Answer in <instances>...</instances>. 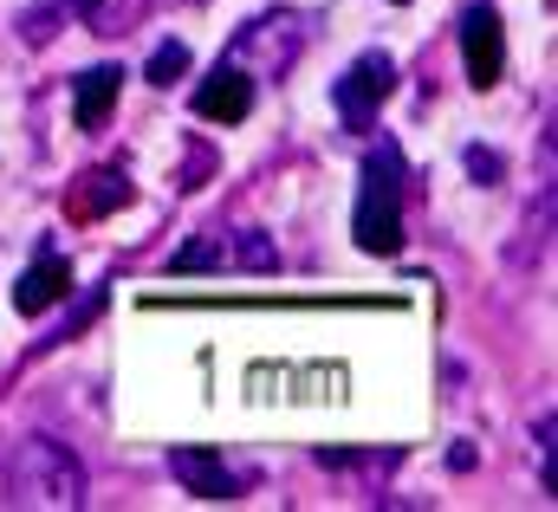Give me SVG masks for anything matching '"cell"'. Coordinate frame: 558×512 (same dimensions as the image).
I'll list each match as a JSON object with an SVG mask.
<instances>
[{
	"mask_svg": "<svg viewBox=\"0 0 558 512\" xmlns=\"http://www.w3.org/2000/svg\"><path fill=\"white\" fill-rule=\"evenodd\" d=\"M351 234H357L364 254H384V259L403 247V156H397V143H377L371 149Z\"/></svg>",
	"mask_w": 558,
	"mask_h": 512,
	"instance_id": "cell-1",
	"label": "cell"
},
{
	"mask_svg": "<svg viewBox=\"0 0 558 512\" xmlns=\"http://www.w3.org/2000/svg\"><path fill=\"white\" fill-rule=\"evenodd\" d=\"M13 507H78L85 500V467L59 448V441H20L7 461V493Z\"/></svg>",
	"mask_w": 558,
	"mask_h": 512,
	"instance_id": "cell-2",
	"label": "cell"
},
{
	"mask_svg": "<svg viewBox=\"0 0 558 512\" xmlns=\"http://www.w3.org/2000/svg\"><path fill=\"white\" fill-rule=\"evenodd\" d=\"M299 13H274V20H247L241 26V39H234V52H228V65H241L254 85L260 78H286V65L299 59Z\"/></svg>",
	"mask_w": 558,
	"mask_h": 512,
	"instance_id": "cell-3",
	"label": "cell"
},
{
	"mask_svg": "<svg viewBox=\"0 0 558 512\" xmlns=\"http://www.w3.org/2000/svg\"><path fill=\"white\" fill-rule=\"evenodd\" d=\"M390 92H397V59H390V52H364V59L331 85V105H338L344 124H371V118L390 105Z\"/></svg>",
	"mask_w": 558,
	"mask_h": 512,
	"instance_id": "cell-4",
	"label": "cell"
},
{
	"mask_svg": "<svg viewBox=\"0 0 558 512\" xmlns=\"http://www.w3.org/2000/svg\"><path fill=\"white\" fill-rule=\"evenodd\" d=\"M461 59H468V85L474 92L500 85V72H507V33H500L494 7H468V20H461Z\"/></svg>",
	"mask_w": 558,
	"mask_h": 512,
	"instance_id": "cell-5",
	"label": "cell"
},
{
	"mask_svg": "<svg viewBox=\"0 0 558 512\" xmlns=\"http://www.w3.org/2000/svg\"><path fill=\"white\" fill-rule=\"evenodd\" d=\"M247 111H254V78L221 59V65L195 85V118H208V124H241Z\"/></svg>",
	"mask_w": 558,
	"mask_h": 512,
	"instance_id": "cell-6",
	"label": "cell"
},
{
	"mask_svg": "<svg viewBox=\"0 0 558 512\" xmlns=\"http://www.w3.org/2000/svg\"><path fill=\"white\" fill-rule=\"evenodd\" d=\"M124 202H131V175L124 169H85L65 188V221H98V215H118Z\"/></svg>",
	"mask_w": 558,
	"mask_h": 512,
	"instance_id": "cell-7",
	"label": "cell"
},
{
	"mask_svg": "<svg viewBox=\"0 0 558 512\" xmlns=\"http://www.w3.org/2000/svg\"><path fill=\"white\" fill-rule=\"evenodd\" d=\"M169 474H175L195 500H234V493H241V474H234L221 454H208V448H175V454H169Z\"/></svg>",
	"mask_w": 558,
	"mask_h": 512,
	"instance_id": "cell-8",
	"label": "cell"
},
{
	"mask_svg": "<svg viewBox=\"0 0 558 512\" xmlns=\"http://www.w3.org/2000/svg\"><path fill=\"white\" fill-rule=\"evenodd\" d=\"M65 292H72V266H65V254H39L20 279H13V312L39 318V312H52Z\"/></svg>",
	"mask_w": 558,
	"mask_h": 512,
	"instance_id": "cell-9",
	"label": "cell"
},
{
	"mask_svg": "<svg viewBox=\"0 0 558 512\" xmlns=\"http://www.w3.org/2000/svg\"><path fill=\"white\" fill-rule=\"evenodd\" d=\"M118 92H124V72H118V65L78 72V92H72V118H78V130H105V118L118 111Z\"/></svg>",
	"mask_w": 558,
	"mask_h": 512,
	"instance_id": "cell-10",
	"label": "cell"
},
{
	"mask_svg": "<svg viewBox=\"0 0 558 512\" xmlns=\"http://www.w3.org/2000/svg\"><path fill=\"white\" fill-rule=\"evenodd\" d=\"M143 7H149V0H72V13H78L98 39H124L143 20Z\"/></svg>",
	"mask_w": 558,
	"mask_h": 512,
	"instance_id": "cell-11",
	"label": "cell"
},
{
	"mask_svg": "<svg viewBox=\"0 0 558 512\" xmlns=\"http://www.w3.org/2000/svg\"><path fill=\"white\" fill-rule=\"evenodd\" d=\"M189 72V46L182 39H162L156 52H149V85H175Z\"/></svg>",
	"mask_w": 558,
	"mask_h": 512,
	"instance_id": "cell-12",
	"label": "cell"
},
{
	"mask_svg": "<svg viewBox=\"0 0 558 512\" xmlns=\"http://www.w3.org/2000/svg\"><path fill=\"white\" fill-rule=\"evenodd\" d=\"M175 272H202V266H221V241H195V247H182V254L169 259Z\"/></svg>",
	"mask_w": 558,
	"mask_h": 512,
	"instance_id": "cell-13",
	"label": "cell"
},
{
	"mask_svg": "<svg viewBox=\"0 0 558 512\" xmlns=\"http://www.w3.org/2000/svg\"><path fill=\"white\" fill-rule=\"evenodd\" d=\"M241 259H247V266H274L279 254L260 241V234H254V228H247V234H241Z\"/></svg>",
	"mask_w": 558,
	"mask_h": 512,
	"instance_id": "cell-14",
	"label": "cell"
},
{
	"mask_svg": "<svg viewBox=\"0 0 558 512\" xmlns=\"http://www.w3.org/2000/svg\"><path fill=\"white\" fill-rule=\"evenodd\" d=\"M468 169H474V182H494L500 175V156L494 149H468Z\"/></svg>",
	"mask_w": 558,
	"mask_h": 512,
	"instance_id": "cell-15",
	"label": "cell"
},
{
	"mask_svg": "<svg viewBox=\"0 0 558 512\" xmlns=\"http://www.w3.org/2000/svg\"><path fill=\"white\" fill-rule=\"evenodd\" d=\"M397 7H403V0H397Z\"/></svg>",
	"mask_w": 558,
	"mask_h": 512,
	"instance_id": "cell-16",
	"label": "cell"
}]
</instances>
